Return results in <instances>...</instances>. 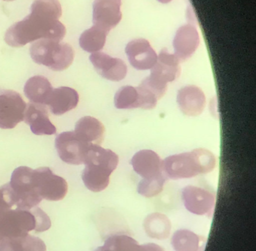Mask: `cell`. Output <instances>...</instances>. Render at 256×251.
I'll list each match as a JSON object with an SVG mask.
<instances>
[{
    "instance_id": "6da1fadb",
    "label": "cell",
    "mask_w": 256,
    "mask_h": 251,
    "mask_svg": "<svg viewBox=\"0 0 256 251\" xmlns=\"http://www.w3.org/2000/svg\"><path fill=\"white\" fill-rule=\"evenodd\" d=\"M66 33V29L60 21L30 11L26 18L7 30L5 41L10 46L22 48L40 39L62 41Z\"/></svg>"
},
{
    "instance_id": "7a4b0ae2",
    "label": "cell",
    "mask_w": 256,
    "mask_h": 251,
    "mask_svg": "<svg viewBox=\"0 0 256 251\" xmlns=\"http://www.w3.org/2000/svg\"><path fill=\"white\" fill-rule=\"evenodd\" d=\"M119 163L118 154L100 145L91 144L86 152L82 172L86 187L94 192H102L110 183V177Z\"/></svg>"
},
{
    "instance_id": "3957f363",
    "label": "cell",
    "mask_w": 256,
    "mask_h": 251,
    "mask_svg": "<svg viewBox=\"0 0 256 251\" xmlns=\"http://www.w3.org/2000/svg\"><path fill=\"white\" fill-rule=\"evenodd\" d=\"M216 159L212 152L198 148L191 152L172 155L162 160L167 179L180 180L208 174L215 168Z\"/></svg>"
},
{
    "instance_id": "277c9868",
    "label": "cell",
    "mask_w": 256,
    "mask_h": 251,
    "mask_svg": "<svg viewBox=\"0 0 256 251\" xmlns=\"http://www.w3.org/2000/svg\"><path fill=\"white\" fill-rule=\"evenodd\" d=\"M31 58L55 72L66 70L74 61V51L70 44L54 39H40L30 47Z\"/></svg>"
},
{
    "instance_id": "5b68a950",
    "label": "cell",
    "mask_w": 256,
    "mask_h": 251,
    "mask_svg": "<svg viewBox=\"0 0 256 251\" xmlns=\"http://www.w3.org/2000/svg\"><path fill=\"white\" fill-rule=\"evenodd\" d=\"M36 226L32 208L10 209L0 212V243L8 238H18L28 235Z\"/></svg>"
},
{
    "instance_id": "8992f818",
    "label": "cell",
    "mask_w": 256,
    "mask_h": 251,
    "mask_svg": "<svg viewBox=\"0 0 256 251\" xmlns=\"http://www.w3.org/2000/svg\"><path fill=\"white\" fill-rule=\"evenodd\" d=\"M34 169L28 166L16 168L10 184L16 200V207L30 210L38 205L42 198L38 195L32 176Z\"/></svg>"
},
{
    "instance_id": "52a82bcc",
    "label": "cell",
    "mask_w": 256,
    "mask_h": 251,
    "mask_svg": "<svg viewBox=\"0 0 256 251\" xmlns=\"http://www.w3.org/2000/svg\"><path fill=\"white\" fill-rule=\"evenodd\" d=\"M34 182L37 192L42 199L60 201L68 192V183L64 177L54 174L48 167L34 169Z\"/></svg>"
},
{
    "instance_id": "ba28073f",
    "label": "cell",
    "mask_w": 256,
    "mask_h": 251,
    "mask_svg": "<svg viewBox=\"0 0 256 251\" xmlns=\"http://www.w3.org/2000/svg\"><path fill=\"white\" fill-rule=\"evenodd\" d=\"M26 103L20 93L10 90L0 91V128L13 129L24 121Z\"/></svg>"
},
{
    "instance_id": "9c48e42d",
    "label": "cell",
    "mask_w": 256,
    "mask_h": 251,
    "mask_svg": "<svg viewBox=\"0 0 256 251\" xmlns=\"http://www.w3.org/2000/svg\"><path fill=\"white\" fill-rule=\"evenodd\" d=\"M90 145L78 138L74 131L62 132L55 139V147L60 158L70 165L84 164L86 152Z\"/></svg>"
},
{
    "instance_id": "30bf717a",
    "label": "cell",
    "mask_w": 256,
    "mask_h": 251,
    "mask_svg": "<svg viewBox=\"0 0 256 251\" xmlns=\"http://www.w3.org/2000/svg\"><path fill=\"white\" fill-rule=\"evenodd\" d=\"M182 199L186 208L193 214L211 216L215 207V195L204 188L187 186L182 190Z\"/></svg>"
},
{
    "instance_id": "8fae6325",
    "label": "cell",
    "mask_w": 256,
    "mask_h": 251,
    "mask_svg": "<svg viewBox=\"0 0 256 251\" xmlns=\"http://www.w3.org/2000/svg\"><path fill=\"white\" fill-rule=\"evenodd\" d=\"M121 6V0H95L92 5L94 25L109 33L122 20Z\"/></svg>"
},
{
    "instance_id": "7c38bea8",
    "label": "cell",
    "mask_w": 256,
    "mask_h": 251,
    "mask_svg": "<svg viewBox=\"0 0 256 251\" xmlns=\"http://www.w3.org/2000/svg\"><path fill=\"white\" fill-rule=\"evenodd\" d=\"M128 62L137 70H148L156 63L158 55L150 42L145 39L131 41L126 47Z\"/></svg>"
},
{
    "instance_id": "4fadbf2b",
    "label": "cell",
    "mask_w": 256,
    "mask_h": 251,
    "mask_svg": "<svg viewBox=\"0 0 256 251\" xmlns=\"http://www.w3.org/2000/svg\"><path fill=\"white\" fill-rule=\"evenodd\" d=\"M200 36L194 26L186 24L178 29L173 40L174 56L182 63L191 58L200 45Z\"/></svg>"
},
{
    "instance_id": "5bb4252c",
    "label": "cell",
    "mask_w": 256,
    "mask_h": 251,
    "mask_svg": "<svg viewBox=\"0 0 256 251\" xmlns=\"http://www.w3.org/2000/svg\"><path fill=\"white\" fill-rule=\"evenodd\" d=\"M94 69L104 79L120 81L127 75V66L122 60L103 52L94 53L90 57Z\"/></svg>"
},
{
    "instance_id": "9a60e30c",
    "label": "cell",
    "mask_w": 256,
    "mask_h": 251,
    "mask_svg": "<svg viewBox=\"0 0 256 251\" xmlns=\"http://www.w3.org/2000/svg\"><path fill=\"white\" fill-rule=\"evenodd\" d=\"M24 121L29 125L31 131L35 135H52L56 133V126L49 118L48 109L42 104L28 103Z\"/></svg>"
},
{
    "instance_id": "2e32d148",
    "label": "cell",
    "mask_w": 256,
    "mask_h": 251,
    "mask_svg": "<svg viewBox=\"0 0 256 251\" xmlns=\"http://www.w3.org/2000/svg\"><path fill=\"white\" fill-rule=\"evenodd\" d=\"M176 102L182 114L196 117L202 114L204 110L206 96L203 90L197 86H186L178 90Z\"/></svg>"
},
{
    "instance_id": "e0dca14e",
    "label": "cell",
    "mask_w": 256,
    "mask_h": 251,
    "mask_svg": "<svg viewBox=\"0 0 256 251\" xmlns=\"http://www.w3.org/2000/svg\"><path fill=\"white\" fill-rule=\"evenodd\" d=\"M132 166L134 172L143 179L151 178L162 174V160L156 152L142 150L132 158Z\"/></svg>"
},
{
    "instance_id": "ac0fdd59",
    "label": "cell",
    "mask_w": 256,
    "mask_h": 251,
    "mask_svg": "<svg viewBox=\"0 0 256 251\" xmlns=\"http://www.w3.org/2000/svg\"><path fill=\"white\" fill-rule=\"evenodd\" d=\"M180 63L166 48L160 51L156 63L151 69L150 75L164 83L173 82L180 75Z\"/></svg>"
},
{
    "instance_id": "d6986e66",
    "label": "cell",
    "mask_w": 256,
    "mask_h": 251,
    "mask_svg": "<svg viewBox=\"0 0 256 251\" xmlns=\"http://www.w3.org/2000/svg\"><path fill=\"white\" fill-rule=\"evenodd\" d=\"M79 94L74 89L60 87L54 89L47 106L54 115H62L78 105Z\"/></svg>"
},
{
    "instance_id": "ffe728a7",
    "label": "cell",
    "mask_w": 256,
    "mask_h": 251,
    "mask_svg": "<svg viewBox=\"0 0 256 251\" xmlns=\"http://www.w3.org/2000/svg\"><path fill=\"white\" fill-rule=\"evenodd\" d=\"M74 132L86 144L100 145L104 141L106 128L98 119L86 116L76 123Z\"/></svg>"
},
{
    "instance_id": "44dd1931",
    "label": "cell",
    "mask_w": 256,
    "mask_h": 251,
    "mask_svg": "<svg viewBox=\"0 0 256 251\" xmlns=\"http://www.w3.org/2000/svg\"><path fill=\"white\" fill-rule=\"evenodd\" d=\"M53 90V87L47 78L42 75H36L26 81L24 92L30 102L47 106Z\"/></svg>"
},
{
    "instance_id": "7402d4cb",
    "label": "cell",
    "mask_w": 256,
    "mask_h": 251,
    "mask_svg": "<svg viewBox=\"0 0 256 251\" xmlns=\"http://www.w3.org/2000/svg\"><path fill=\"white\" fill-rule=\"evenodd\" d=\"M144 227L146 234L150 237L164 240L170 234L172 223L166 215L160 213H152L145 218Z\"/></svg>"
},
{
    "instance_id": "603a6c76",
    "label": "cell",
    "mask_w": 256,
    "mask_h": 251,
    "mask_svg": "<svg viewBox=\"0 0 256 251\" xmlns=\"http://www.w3.org/2000/svg\"><path fill=\"white\" fill-rule=\"evenodd\" d=\"M108 33L106 30L94 25L80 35L79 45L86 52L91 54L100 52L106 45Z\"/></svg>"
},
{
    "instance_id": "cb8c5ba5",
    "label": "cell",
    "mask_w": 256,
    "mask_h": 251,
    "mask_svg": "<svg viewBox=\"0 0 256 251\" xmlns=\"http://www.w3.org/2000/svg\"><path fill=\"white\" fill-rule=\"evenodd\" d=\"M172 245L175 251H203L204 246L200 236L188 229H180L172 236Z\"/></svg>"
},
{
    "instance_id": "d4e9b609",
    "label": "cell",
    "mask_w": 256,
    "mask_h": 251,
    "mask_svg": "<svg viewBox=\"0 0 256 251\" xmlns=\"http://www.w3.org/2000/svg\"><path fill=\"white\" fill-rule=\"evenodd\" d=\"M114 105L118 109L142 108V99L137 87L124 86L116 91Z\"/></svg>"
},
{
    "instance_id": "484cf974",
    "label": "cell",
    "mask_w": 256,
    "mask_h": 251,
    "mask_svg": "<svg viewBox=\"0 0 256 251\" xmlns=\"http://www.w3.org/2000/svg\"><path fill=\"white\" fill-rule=\"evenodd\" d=\"M139 245L137 240L127 234H113L106 239L103 246L94 251H138Z\"/></svg>"
},
{
    "instance_id": "4316f807",
    "label": "cell",
    "mask_w": 256,
    "mask_h": 251,
    "mask_svg": "<svg viewBox=\"0 0 256 251\" xmlns=\"http://www.w3.org/2000/svg\"><path fill=\"white\" fill-rule=\"evenodd\" d=\"M167 180L164 173L156 177L142 179L138 186V192L146 198H152L162 192Z\"/></svg>"
},
{
    "instance_id": "83f0119b",
    "label": "cell",
    "mask_w": 256,
    "mask_h": 251,
    "mask_svg": "<svg viewBox=\"0 0 256 251\" xmlns=\"http://www.w3.org/2000/svg\"><path fill=\"white\" fill-rule=\"evenodd\" d=\"M16 207V200L10 183L0 186V212Z\"/></svg>"
},
{
    "instance_id": "f1b7e54d",
    "label": "cell",
    "mask_w": 256,
    "mask_h": 251,
    "mask_svg": "<svg viewBox=\"0 0 256 251\" xmlns=\"http://www.w3.org/2000/svg\"><path fill=\"white\" fill-rule=\"evenodd\" d=\"M36 216V232H42L47 231L52 226V221L48 215L43 211L38 206L32 208Z\"/></svg>"
},
{
    "instance_id": "f546056e",
    "label": "cell",
    "mask_w": 256,
    "mask_h": 251,
    "mask_svg": "<svg viewBox=\"0 0 256 251\" xmlns=\"http://www.w3.org/2000/svg\"><path fill=\"white\" fill-rule=\"evenodd\" d=\"M22 237L2 240V243H0V251H24Z\"/></svg>"
},
{
    "instance_id": "4dcf8cb0",
    "label": "cell",
    "mask_w": 256,
    "mask_h": 251,
    "mask_svg": "<svg viewBox=\"0 0 256 251\" xmlns=\"http://www.w3.org/2000/svg\"><path fill=\"white\" fill-rule=\"evenodd\" d=\"M138 251H164V249L160 245L154 243H144L143 245H139Z\"/></svg>"
},
{
    "instance_id": "1f68e13d",
    "label": "cell",
    "mask_w": 256,
    "mask_h": 251,
    "mask_svg": "<svg viewBox=\"0 0 256 251\" xmlns=\"http://www.w3.org/2000/svg\"><path fill=\"white\" fill-rule=\"evenodd\" d=\"M157 1L160 2V3H162V4H167V3H170L172 0H157Z\"/></svg>"
},
{
    "instance_id": "d6a6232c",
    "label": "cell",
    "mask_w": 256,
    "mask_h": 251,
    "mask_svg": "<svg viewBox=\"0 0 256 251\" xmlns=\"http://www.w3.org/2000/svg\"><path fill=\"white\" fill-rule=\"evenodd\" d=\"M4 1H6V2H12V1H14V0H4Z\"/></svg>"
}]
</instances>
